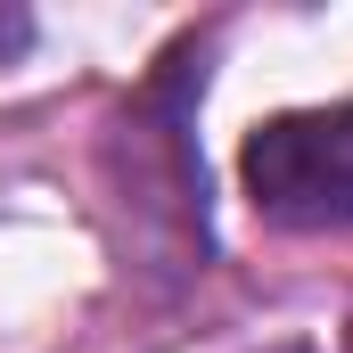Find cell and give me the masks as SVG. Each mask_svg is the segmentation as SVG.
<instances>
[{"mask_svg":"<svg viewBox=\"0 0 353 353\" xmlns=\"http://www.w3.org/2000/svg\"><path fill=\"white\" fill-rule=\"evenodd\" d=\"M239 173L279 230H353V107H288L255 123Z\"/></svg>","mask_w":353,"mask_h":353,"instance_id":"obj_1","label":"cell"},{"mask_svg":"<svg viewBox=\"0 0 353 353\" xmlns=\"http://www.w3.org/2000/svg\"><path fill=\"white\" fill-rule=\"evenodd\" d=\"M345 353H353V321H345Z\"/></svg>","mask_w":353,"mask_h":353,"instance_id":"obj_2","label":"cell"}]
</instances>
